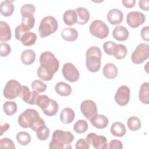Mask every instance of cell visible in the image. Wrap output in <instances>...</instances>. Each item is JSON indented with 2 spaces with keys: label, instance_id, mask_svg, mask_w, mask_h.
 <instances>
[{
  "label": "cell",
  "instance_id": "obj_1",
  "mask_svg": "<svg viewBox=\"0 0 149 149\" xmlns=\"http://www.w3.org/2000/svg\"><path fill=\"white\" fill-rule=\"evenodd\" d=\"M19 125L23 128H30L36 132L40 127L45 125L44 120L40 118L38 112L31 108H28L18 117Z\"/></svg>",
  "mask_w": 149,
  "mask_h": 149
},
{
  "label": "cell",
  "instance_id": "obj_2",
  "mask_svg": "<svg viewBox=\"0 0 149 149\" xmlns=\"http://www.w3.org/2000/svg\"><path fill=\"white\" fill-rule=\"evenodd\" d=\"M73 139L74 136L70 132L56 130L52 134L49 147L50 149L72 148L70 144L73 141Z\"/></svg>",
  "mask_w": 149,
  "mask_h": 149
},
{
  "label": "cell",
  "instance_id": "obj_3",
  "mask_svg": "<svg viewBox=\"0 0 149 149\" xmlns=\"http://www.w3.org/2000/svg\"><path fill=\"white\" fill-rule=\"evenodd\" d=\"M86 65L91 72H97L101 68V51L99 47L92 46L88 48L86 53Z\"/></svg>",
  "mask_w": 149,
  "mask_h": 149
},
{
  "label": "cell",
  "instance_id": "obj_4",
  "mask_svg": "<svg viewBox=\"0 0 149 149\" xmlns=\"http://www.w3.org/2000/svg\"><path fill=\"white\" fill-rule=\"evenodd\" d=\"M57 20L52 16L44 17L40 22L38 33L41 38H45L54 33L58 29Z\"/></svg>",
  "mask_w": 149,
  "mask_h": 149
},
{
  "label": "cell",
  "instance_id": "obj_5",
  "mask_svg": "<svg viewBox=\"0 0 149 149\" xmlns=\"http://www.w3.org/2000/svg\"><path fill=\"white\" fill-rule=\"evenodd\" d=\"M40 66L49 72L54 74L59 67V62L55 55L51 52H42L40 56Z\"/></svg>",
  "mask_w": 149,
  "mask_h": 149
},
{
  "label": "cell",
  "instance_id": "obj_6",
  "mask_svg": "<svg viewBox=\"0 0 149 149\" xmlns=\"http://www.w3.org/2000/svg\"><path fill=\"white\" fill-rule=\"evenodd\" d=\"M89 30L91 35L100 38L104 39L109 34V28L104 22L100 20H95L91 23Z\"/></svg>",
  "mask_w": 149,
  "mask_h": 149
},
{
  "label": "cell",
  "instance_id": "obj_7",
  "mask_svg": "<svg viewBox=\"0 0 149 149\" xmlns=\"http://www.w3.org/2000/svg\"><path fill=\"white\" fill-rule=\"evenodd\" d=\"M149 56V45L147 43L139 44L133 52L131 59L135 64H141Z\"/></svg>",
  "mask_w": 149,
  "mask_h": 149
},
{
  "label": "cell",
  "instance_id": "obj_8",
  "mask_svg": "<svg viewBox=\"0 0 149 149\" xmlns=\"http://www.w3.org/2000/svg\"><path fill=\"white\" fill-rule=\"evenodd\" d=\"M22 86L20 83L16 80H9L3 88V96L9 100L16 98L20 95Z\"/></svg>",
  "mask_w": 149,
  "mask_h": 149
},
{
  "label": "cell",
  "instance_id": "obj_9",
  "mask_svg": "<svg viewBox=\"0 0 149 149\" xmlns=\"http://www.w3.org/2000/svg\"><path fill=\"white\" fill-rule=\"evenodd\" d=\"M64 78L68 81L75 82L77 81L80 77V73L73 64L70 62L63 65L62 70Z\"/></svg>",
  "mask_w": 149,
  "mask_h": 149
},
{
  "label": "cell",
  "instance_id": "obj_10",
  "mask_svg": "<svg viewBox=\"0 0 149 149\" xmlns=\"http://www.w3.org/2000/svg\"><path fill=\"white\" fill-rule=\"evenodd\" d=\"M144 15L139 11H132L127 13L126 23L132 28L135 29L143 24L145 22Z\"/></svg>",
  "mask_w": 149,
  "mask_h": 149
},
{
  "label": "cell",
  "instance_id": "obj_11",
  "mask_svg": "<svg viewBox=\"0 0 149 149\" xmlns=\"http://www.w3.org/2000/svg\"><path fill=\"white\" fill-rule=\"evenodd\" d=\"M80 110L84 117L89 120L97 114V105L95 102L90 100H87L81 102Z\"/></svg>",
  "mask_w": 149,
  "mask_h": 149
},
{
  "label": "cell",
  "instance_id": "obj_12",
  "mask_svg": "<svg viewBox=\"0 0 149 149\" xmlns=\"http://www.w3.org/2000/svg\"><path fill=\"white\" fill-rule=\"evenodd\" d=\"M130 88L127 86H122L119 87L114 97L115 102L120 106L127 105L130 100Z\"/></svg>",
  "mask_w": 149,
  "mask_h": 149
},
{
  "label": "cell",
  "instance_id": "obj_13",
  "mask_svg": "<svg viewBox=\"0 0 149 149\" xmlns=\"http://www.w3.org/2000/svg\"><path fill=\"white\" fill-rule=\"evenodd\" d=\"M86 139L90 144H92L96 149H105L107 147V140L104 136H100L94 133H90L87 135Z\"/></svg>",
  "mask_w": 149,
  "mask_h": 149
},
{
  "label": "cell",
  "instance_id": "obj_14",
  "mask_svg": "<svg viewBox=\"0 0 149 149\" xmlns=\"http://www.w3.org/2000/svg\"><path fill=\"white\" fill-rule=\"evenodd\" d=\"M38 95V93L35 91H30L29 87L26 86H22V89L19 96L26 103L30 105H36V100Z\"/></svg>",
  "mask_w": 149,
  "mask_h": 149
},
{
  "label": "cell",
  "instance_id": "obj_15",
  "mask_svg": "<svg viewBox=\"0 0 149 149\" xmlns=\"http://www.w3.org/2000/svg\"><path fill=\"white\" fill-rule=\"evenodd\" d=\"M107 19L112 25H116L121 23L123 19V12L118 9L110 10L107 14Z\"/></svg>",
  "mask_w": 149,
  "mask_h": 149
},
{
  "label": "cell",
  "instance_id": "obj_16",
  "mask_svg": "<svg viewBox=\"0 0 149 149\" xmlns=\"http://www.w3.org/2000/svg\"><path fill=\"white\" fill-rule=\"evenodd\" d=\"M90 122L94 127L100 129L105 128L109 123L107 117L101 114L95 115L90 119Z\"/></svg>",
  "mask_w": 149,
  "mask_h": 149
},
{
  "label": "cell",
  "instance_id": "obj_17",
  "mask_svg": "<svg viewBox=\"0 0 149 149\" xmlns=\"http://www.w3.org/2000/svg\"><path fill=\"white\" fill-rule=\"evenodd\" d=\"M128 30L123 26H116L112 31L113 37L119 41H124L128 38L129 37Z\"/></svg>",
  "mask_w": 149,
  "mask_h": 149
},
{
  "label": "cell",
  "instance_id": "obj_18",
  "mask_svg": "<svg viewBox=\"0 0 149 149\" xmlns=\"http://www.w3.org/2000/svg\"><path fill=\"white\" fill-rule=\"evenodd\" d=\"M12 37L11 30L9 24L5 21L0 22V40L2 42L8 41Z\"/></svg>",
  "mask_w": 149,
  "mask_h": 149
},
{
  "label": "cell",
  "instance_id": "obj_19",
  "mask_svg": "<svg viewBox=\"0 0 149 149\" xmlns=\"http://www.w3.org/2000/svg\"><path fill=\"white\" fill-rule=\"evenodd\" d=\"M104 76L108 79H113L115 78L118 73L117 67L112 63L105 64L102 70Z\"/></svg>",
  "mask_w": 149,
  "mask_h": 149
},
{
  "label": "cell",
  "instance_id": "obj_20",
  "mask_svg": "<svg viewBox=\"0 0 149 149\" xmlns=\"http://www.w3.org/2000/svg\"><path fill=\"white\" fill-rule=\"evenodd\" d=\"M12 2V1L5 0L1 3L0 12L2 16L9 17L13 14L15 7Z\"/></svg>",
  "mask_w": 149,
  "mask_h": 149
},
{
  "label": "cell",
  "instance_id": "obj_21",
  "mask_svg": "<svg viewBox=\"0 0 149 149\" xmlns=\"http://www.w3.org/2000/svg\"><path fill=\"white\" fill-rule=\"evenodd\" d=\"M78 36V31L72 27H66L63 29L61 33L62 38L66 41H74L77 39Z\"/></svg>",
  "mask_w": 149,
  "mask_h": 149
},
{
  "label": "cell",
  "instance_id": "obj_22",
  "mask_svg": "<svg viewBox=\"0 0 149 149\" xmlns=\"http://www.w3.org/2000/svg\"><path fill=\"white\" fill-rule=\"evenodd\" d=\"M75 117L74 111L70 108H63L60 114L61 122L64 124H69L73 122Z\"/></svg>",
  "mask_w": 149,
  "mask_h": 149
},
{
  "label": "cell",
  "instance_id": "obj_23",
  "mask_svg": "<svg viewBox=\"0 0 149 149\" xmlns=\"http://www.w3.org/2000/svg\"><path fill=\"white\" fill-rule=\"evenodd\" d=\"M55 90L56 93L61 96L66 97L72 93V87L66 83L61 81L56 84Z\"/></svg>",
  "mask_w": 149,
  "mask_h": 149
},
{
  "label": "cell",
  "instance_id": "obj_24",
  "mask_svg": "<svg viewBox=\"0 0 149 149\" xmlns=\"http://www.w3.org/2000/svg\"><path fill=\"white\" fill-rule=\"evenodd\" d=\"M77 16V23L79 24H86L90 19V13L84 8L79 7L76 10Z\"/></svg>",
  "mask_w": 149,
  "mask_h": 149
},
{
  "label": "cell",
  "instance_id": "obj_25",
  "mask_svg": "<svg viewBox=\"0 0 149 149\" xmlns=\"http://www.w3.org/2000/svg\"><path fill=\"white\" fill-rule=\"evenodd\" d=\"M36 57V53L32 49H25L21 54L22 62L25 65H30L33 63Z\"/></svg>",
  "mask_w": 149,
  "mask_h": 149
},
{
  "label": "cell",
  "instance_id": "obj_26",
  "mask_svg": "<svg viewBox=\"0 0 149 149\" xmlns=\"http://www.w3.org/2000/svg\"><path fill=\"white\" fill-rule=\"evenodd\" d=\"M140 101L144 104H149V85L148 82L143 83L140 88L139 93Z\"/></svg>",
  "mask_w": 149,
  "mask_h": 149
},
{
  "label": "cell",
  "instance_id": "obj_27",
  "mask_svg": "<svg viewBox=\"0 0 149 149\" xmlns=\"http://www.w3.org/2000/svg\"><path fill=\"white\" fill-rule=\"evenodd\" d=\"M110 130L111 134L113 136L119 137L123 136L126 132V130L124 124L120 122H114L111 125Z\"/></svg>",
  "mask_w": 149,
  "mask_h": 149
},
{
  "label": "cell",
  "instance_id": "obj_28",
  "mask_svg": "<svg viewBox=\"0 0 149 149\" xmlns=\"http://www.w3.org/2000/svg\"><path fill=\"white\" fill-rule=\"evenodd\" d=\"M63 20L64 23L68 26H72L77 22V16L76 10L69 9L65 11L63 15Z\"/></svg>",
  "mask_w": 149,
  "mask_h": 149
},
{
  "label": "cell",
  "instance_id": "obj_29",
  "mask_svg": "<svg viewBox=\"0 0 149 149\" xmlns=\"http://www.w3.org/2000/svg\"><path fill=\"white\" fill-rule=\"evenodd\" d=\"M37 40V35L33 32H27L24 33L21 39V42L25 46H31L35 44Z\"/></svg>",
  "mask_w": 149,
  "mask_h": 149
},
{
  "label": "cell",
  "instance_id": "obj_30",
  "mask_svg": "<svg viewBox=\"0 0 149 149\" xmlns=\"http://www.w3.org/2000/svg\"><path fill=\"white\" fill-rule=\"evenodd\" d=\"M58 108L59 105L57 102L55 100L51 99L49 106L47 108L42 109V111L45 115L48 116H52L57 113Z\"/></svg>",
  "mask_w": 149,
  "mask_h": 149
},
{
  "label": "cell",
  "instance_id": "obj_31",
  "mask_svg": "<svg viewBox=\"0 0 149 149\" xmlns=\"http://www.w3.org/2000/svg\"><path fill=\"white\" fill-rule=\"evenodd\" d=\"M127 53L126 47L123 44H117L114 49L113 55L118 59H123L125 58Z\"/></svg>",
  "mask_w": 149,
  "mask_h": 149
},
{
  "label": "cell",
  "instance_id": "obj_32",
  "mask_svg": "<svg viewBox=\"0 0 149 149\" xmlns=\"http://www.w3.org/2000/svg\"><path fill=\"white\" fill-rule=\"evenodd\" d=\"M127 125L130 130L135 132L141 127V121L139 118L133 116L127 119Z\"/></svg>",
  "mask_w": 149,
  "mask_h": 149
},
{
  "label": "cell",
  "instance_id": "obj_33",
  "mask_svg": "<svg viewBox=\"0 0 149 149\" xmlns=\"http://www.w3.org/2000/svg\"><path fill=\"white\" fill-rule=\"evenodd\" d=\"M3 109L4 112L8 116L14 115L17 109V104L13 101H6L3 105Z\"/></svg>",
  "mask_w": 149,
  "mask_h": 149
},
{
  "label": "cell",
  "instance_id": "obj_34",
  "mask_svg": "<svg viewBox=\"0 0 149 149\" xmlns=\"http://www.w3.org/2000/svg\"><path fill=\"white\" fill-rule=\"evenodd\" d=\"M17 141L22 146H26L31 141V136L26 132H20L16 134Z\"/></svg>",
  "mask_w": 149,
  "mask_h": 149
},
{
  "label": "cell",
  "instance_id": "obj_35",
  "mask_svg": "<svg viewBox=\"0 0 149 149\" xmlns=\"http://www.w3.org/2000/svg\"><path fill=\"white\" fill-rule=\"evenodd\" d=\"M36 12V7L32 4H25L20 8V13L22 17L33 16Z\"/></svg>",
  "mask_w": 149,
  "mask_h": 149
},
{
  "label": "cell",
  "instance_id": "obj_36",
  "mask_svg": "<svg viewBox=\"0 0 149 149\" xmlns=\"http://www.w3.org/2000/svg\"><path fill=\"white\" fill-rule=\"evenodd\" d=\"M88 123L83 119L78 120L73 125V130L77 133L81 134L86 132L88 129Z\"/></svg>",
  "mask_w": 149,
  "mask_h": 149
},
{
  "label": "cell",
  "instance_id": "obj_37",
  "mask_svg": "<svg viewBox=\"0 0 149 149\" xmlns=\"http://www.w3.org/2000/svg\"><path fill=\"white\" fill-rule=\"evenodd\" d=\"M37 138L41 140L44 141L47 140L49 136V129L45 126H42L40 127L36 132Z\"/></svg>",
  "mask_w": 149,
  "mask_h": 149
},
{
  "label": "cell",
  "instance_id": "obj_38",
  "mask_svg": "<svg viewBox=\"0 0 149 149\" xmlns=\"http://www.w3.org/2000/svg\"><path fill=\"white\" fill-rule=\"evenodd\" d=\"M51 99L46 95H38L37 98L36 104L38 105L42 110L47 108L50 103Z\"/></svg>",
  "mask_w": 149,
  "mask_h": 149
},
{
  "label": "cell",
  "instance_id": "obj_39",
  "mask_svg": "<svg viewBox=\"0 0 149 149\" xmlns=\"http://www.w3.org/2000/svg\"><path fill=\"white\" fill-rule=\"evenodd\" d=\"M37 75L38 77L43 81H49L54 76V74L49 72L42 66H39L37 69Z\"/></svg>",
  "mask_w": 149,
  "mask_h": 149
},
{
  "label": "cell",
  "instance_id": "obj_40",
  "mask_svg": "<svg viewBox=\"0 0 149 149\" xmlns=\"http://www.w3.org/2000/svg\"><path fill=\"white\" fill-rule=\"evenodd\" d=\"M31 88L37 93H42L47 89V85L39 80H35L31 83Z\"/></svg>",
  "mask_w": 149,
  "mask_h": 149
},
{
  "label": "cell",
  "instance_id": "obj_41",
  "mask_svg": "<svg viewBox=\"0 0 149 149\" xmlns=\"http://www.w3.org/2000/svg\"><path fill=\"white\" fill-rule=\"evenodd\" d=\"M35 18L33 16L31 17H22L21 24L30 31L34 26Z\"/></svg>",
  "mask_w": 149,
  "mask_h": 149
},
{
  "label": "cell",
  "instance_id": "obj_42",
  "mask_svg": "<svg viewBox=\"0 0 149 149\" xmlns=\"http://www.w3.org/2000/svg\"><path fill=\"white\" fill-rule=\"evenodd\" d=\"M117 44L113 41H108L104 43L103 49L105 52L108 55H113L114 49Z\"/></svg>",
  "mask_w": 149,
  "mask_h": 149
},
{
  "label": "cell",
  "instance_id": "obj_43",
  "mask_svg": "<svg viewBox=\"0 0 149 149\" xmlns=\"http://www.w3.org/2000/svg\"><path fill=\"white\" fill-rule=\"evenodd\" d=\"M0 148H11L15 149V146L13 141L9 138H2L0 140Z\"/></svg>",
  "mask_w": 149,
  "mask_h": 149
},
{
  "label": "cell",
  "instance_id": "obj_44",
  "mask_svg": "<svg viewBox=\"0 0 149 149\" xmlns=\"http://www.w3.org/2000/svg\"><path fill=\"white\" fill-rule=\"evenodd\" d=\"M90 143L86 139H80L76 143V149H88L90 148Z\"/></svg>",
  "mask_w": 149,
  "mask_h": 149
},
{
  "label": "cell",
  "instance_id": "obj_45",
  "mask_svg": "<svg viewBox=\"0 0 149 149\" xmlns=\"http://www.w3.org/2000/svg\"><path fill=\"white\" fill-rule=\"evenodd\" d=\"M1 56L2 57L7 56L11 52L10 46L5 42L1 43Z\"/></svg>",
  "mask_w": 149,
  "mask_h": 149
},
{
  "label": "cell",
  "instance_id": "obj_46",
  "mask_svg": "<svg viewBox=\"0 0 149 149\" xmlns=\"http://www.w3.org/2000/svg\"><path fill=\"white\" fill-rule=\"evenodd\" d=\"M123 148V144L122 143L116 139L112 140L108 145L107 146V148L110 149H122Z\"/></svg>",
  "mask_w": 149,
  "mask_h": 149
},
{
  "label": "cell",
  "instance_id": "obj_47",
  "mask_svg": "<svg viewBox=\"0 0 149 149\" xmlns=\"http://www.w3.org/2000/svg\"><path fill=\"white\" fill-rule=\"evenodd\" d=\"M148 32H149V27L148 26H145L143 27L141 30V36L143 40L146 41H148L149 36H148Z\"/></svg>",
  "mask_w": 149,
  "mask_h": 149
},
{
  "label": "cell",
  "instance_id": "obj_48",
  "mask_svg": "<svg viewBox=\"0 0 149 149\" xmlns=\"http://www.w3.org/2000/svg\"><path fill=\"white\" fill-rule=\"evenodd\" d=\"M122 3L125 7L127 8H132L134 6L136 0H123L122 1Z\"/></svg>",
  "mask_w": 149,
  "mask_h": 149
},
{
  "label": "cell",
  "instance_id": "obj_49",
  "mask_svg": "<svg viewBox=\"0 0 149 149\" xmlns=\"http://www.w3.org/2000/svg\"><path fill=\"white\" fill-rule=\"evenodd\" d=\"M148 0H141L139 2V7L143 10L147 11L148 10Z\"/></svg>",
  "mask_w": 149,
  "mask_h": 149
},
{
  "label": "cell",
  "instance_id": "obj_50",
  "mask_svg": "<svg viewBox=\"0 0 149 149\" xmlns=\"http://www.w3.org/2000/svg\"><path fill=\"white\" fill-rule=\"evenodd\" d=\"M9 128V125L6 122H2L1 126V135L2 136L4 132H6L8 129Z\"/></svg>",
  "mask_w": 149,
  "mask_h": 149
}]
</instances>
